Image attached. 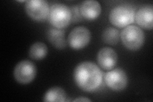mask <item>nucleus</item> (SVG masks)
<instances>
[{"mask_svg":"<svg viewBox=\"0 0 153 102\" xmlns=\"http://www.w3.org/2000/svg\"><path fill=\"white\" fill-rule=\"evenodd\" d=\"M74 79L79 88L85 92H94L101 86L103 74L100 68L91 61H84L75 67Z\"/></svg>","mask_w":153,"mask_h":102,"instance_id":"f257e3e1","label":"nucleus"},{"mask_svg":"<svg viewBox=\"0 0 153 102\" xmlns=\"http://www.w3.org/2000/svg\"><path fill=\"white\" fill-rule=\"evenodd\" d=\"M123 44L128 50L135 51L139 50L145 42L144 33L137 26H128L123 29L120 34Z\"/></svg>","mask_w":153,"mask_h":102,"instance_id":"f03ea898","label":"nucleus"},{"mask_svg":"<svg viewBox=\"0 0 153 102\" xmlns=\"http://www.w3.org/2000/svg\"><path fill=\"white\" fill-rule=\"evenodd\" d=\"M71 17V11L68 7L62 3H56L50 8L48 19L54 28L62 30L68 26Z\"/></svg>","mask_w":153,"mask_h":102,"instance_id":"7ed1b4c3","label":"nucleus"},{"mask_svg":"<svg viewBox=\"0 0 153 102\" xmlns=\"http://www.w3.org/2000/svg\"><path fill=\"white\" fill-rule=\"evenodd\" d=\"M135 12L131 7L119 5L111 10L109 13V21L119 28L130 26L135 21Z\"/></svg>","mask_w":153,"mask_h":102,"instance_id":"20e7f679","label":"nucleus"},{"mask_svg":"<svg viewBox=\"0 0 153 102\" xmlns=\"http://www.w3.org/2000/svg\"><path fill=\"white\" fill-rule=\"evenodd\" d=\"M36 75V67L30 60H25L19 62L13 70V77L19 84H30Z\"/></svg>","mask_w":153,"mask_h":102,"instance_id":"39448f33","label":"nucleus"},{"mask_svg":"<svg viewBox=\"0 0 153 102\" xmlns=\"http://www.w3.org/2000/svg\"><path fill=\"white\" fill-rule=\"evenodd\" d=\"M25 11L33 21L43 22L49 17L50 8L49 3L45 0H31L26 1Z\"/></svg>","mask_w":153,"mask_h":102,"instance_id":"423d86ee","label":"nucleus"},{"mask_svg":"<svg viewBox=\"0 0 153 102\" xmlns=\"http://www.w3.org/2000/svg\"><path fill=\"white\" fill-rule=\"evenodd\" d=\"M104 80L109 89L120 91L126 87L128 79L125 71L117 68L107 72L104 76Z\"/></svg>","mask_w":153,"mask_h":102,"instance_id":"0eeeda50","label":"nucleus"},{"mask_svg":"<svg viewBox=\"0 0 153 102\" xmlns=\"http://www.w3.org/2000/svg\"><path fill=\"white\" fill-rule=\"evenodd\" d=\"M91 32L89 29L83 26L73 29L68 36L69 46L74 50H80L87 46L91 40Z\"/></svg>","mask_w":153,"mask_h":102,"instance_id":"6e6552de","label":"nucleus"},{"mask_svg":"<svg viewBox=\"0 0 153 102\" xmlns=\"http://www.w3.org/2000/svg\"><path fill=\"white\" fill-rule=\"evenodd\" d=\"M117 53L111 47H103L97 54V61L99 65L105 70H112L117 63Z\"/></svg>","mask_w":153,"mask_h":102,"instance_id":"1a4fd4ad","label":"nucleus"},{"mask_svg":"<svg viewBox=\"0 0 153 102\" xmlns=\"http://www.w3.org/2000/svg\"><path fill=\"white\" fill-rule=\"evenodd\" d=\"M135 20L140 27L147 30L153 28V7L146 5L138 9L135 16Z\"/></svg>","mask_w":153,"mask_h":102,"instance_id":"9d476101","label":"nucleus"},{"mask_svg":"<svg viewBox=\"0 0 153 102\" xmlns=\"http://www.w3.org/2000/svg\"><path fill=\"white\" fill-rule=\"evenodd\" d=\"M79 11L83 18L88 21H93L100 16L102 12V7L98 1L89 0L84 1L81 3Z\"/></svg>","mask_w":153,"mask_h":102,"instance_id":"9b49d317","label":"nucleus"},{"mask_svg":"<svg viewBox=\"0 0 153 102\" xmlns=\"http://www.w3.org/2000/svg\"><path fill=\"white\" fill-rule=\"evenodd\" d=\"M47 38L54 47L59 50H63L66 47L65 32L55 28H50L47 32Z\"/></svg>","mask_w":153,"mask_h":102,"instance_id":"f8f14e48","label":"nucleus"},{"mask_svg":"<svg viewBox=\"0 0 153 102\" xmlns=\"http://www.w3.org/2000/svg\"><path fill=\"white\" fill-rule=\"evenodd\" d=\"M66 98L65 91L60 87L55 86L47 91L44 96V101L45 102H64Z\"/></svg>","mask_w":153,"mask_h":102,"instance_id":"ddd939ff","label":"nucleus"},{"mask_svg":"<svg viewBox=\"0 0 153 102\" xmlns=\"http://www.w3.org/2000/svg\"><path fill=\"white\" fill-rule=\"evenodd\" d=\"M48 48L44 43L38 42L30 47L29 50V56L33 60L40 61L47 56Z\"/></svg>","mask_w":153,"mask_h":102,"instance_id":"4468645a","label":"nucleus"},{"mask_svg":"<svg viewBox=\"0 0 153 102\" xmlns=\"http://www.w3.org/2000/svg\"><path fill=\"white\" fill-rule=\"evenodd\" d=\"M102 40L110 45H116L119 42L120 33L116 28L109 27L106 28L102 33Z\"/></svg>","mask_w":153,"mask_h":102,"instance_id":"2eb2a0df","label":"nucleus"},{"mask_svg":"<svg viewBox=\"0 0 153 102\" xmlns=\"http://www.w3.org/2000/svg\"><path fill=\"white\" fill-rule=\"evenodd\" d=\"M74 101H84V102L89 101H89H91V100L85 98V97H79V98L75 99L74 100Z\"/></svg>","mask_w":153,"mask_h":102,"instance_id":"dca6fc26","label":"nucleus"}]
</instances>
